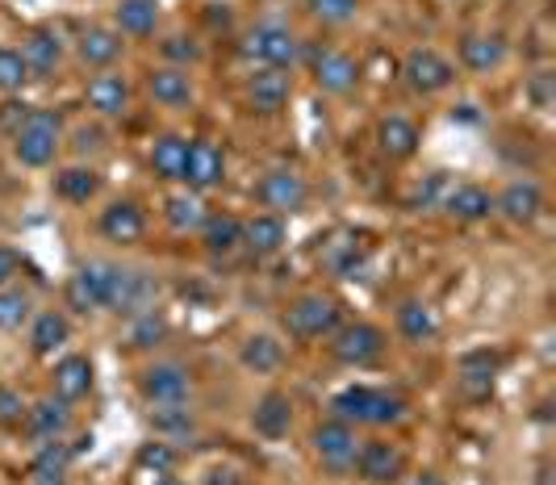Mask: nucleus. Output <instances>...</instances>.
<instances>
[{
	"label": "nucleus",
	"mask_w": 556,
	"mask_h": 485,
	"mask_svg": "<svg viewBox=\"0 0 556 485\" xmlns=\"http://www.w3.org/2000/svg\"><path fill=\"white\" fill-rule=\"evenodd\" d=\"M323 264L331 268L334 277H356V272L364 268L361 243H331V247L323 252Z\"/></svg>",
	"instance_id": "nucleus-44"
},
{
	"label": "nucleus",
	"mask_w": 556,
	"mask_h": 485,
	"mask_svg": "<svg viewBox=\"0 0 556 485\" xmlns=\"http://www.w3.org/2000/svg\"><path fill=\"white\" fill-rule=\"evenodd\" d=\"M34 318V297L17 285H0V331H22Z\"/></svg>",
	"instance_id": "nucleus-41"
},
{
	"label": "nucleus",
	"mask_w": 556,
	"mask_h": 485,
	"mask_svg": "<svg viewBox=\"0 0 556 485\" xmlns=\"http://www.w3.org/2000/svg\"><path fill=\"white\" fill-rule=\"evenodd\" d=\"M309 67H314V85L323 88L327 97H348L352 88L361 85V63L348 51H318L309 59Z\"/></svg>",
	"instance_id": "nucleus-15"
},
{
	"label": "nucleus",
	"mask_w": 556,
	"mask_h": 485,
	"mask_svg": "<svg viewBox=\"0 0 556 485\" xmlns=\"http://www.w3.org/2000/svg\"><path fill=\"white\" fill-rule=\"evenodd\" d=\"M422 143V135H418V126L410 117L402 114H390L377 122V146H381V155H390V159H410Z\"/></svg>",
	"instance_id": "nucleus-27"
},
{
	"label": "nucleus",
	"mask_w": 556,
	"mask_h": 485,
	"mask_svg": "<svg viewBox=\"0 0 556 485\" xmlns=\"http://www.w3.org/2000/svg\"><path fill=\"white\" fill-rule=\"evenodd\" d=\"M155 302H160V281H155V272H147V268H122V264H117L110 297H105V310L122 318H139V315H147V310H155Z\"/></svg>",
	"instance_id": "nucleus-5"
},
{
	"label": "nucleus",
	"mask_w": 556,
	"mask_h": 485,
	"mask_svg": "<svg viewBox=\"0 0 556 485\" xmlns=\"http://www.w3.org/2000/svg\"><path fill=\"white\" fill-rule=\"evenodd\" d=\"M506 38H502L498 29H473V34H465L460 38V63L473 72V76H490V72H498L502 63H506Z\"/></svg>",
	"instance_id": "nucleus-17"
},
{
	"label": "nucleus",
	"mask_w": 556,
	"mask_h": 485,
	"mask_svg": "<svg viewBox=\"0 0 556 485\" xmlns=\"http://www.w3.org/2000/svg\"><path fill=\"white\" fill-rule=\"evenodd\" d=\"M393 322H397V335H402L406 343H418V347L440 335V310H435L431 302H422V297H406V302H397Z\"/></svg>",
	"instance_id": "nucleus-22"
},
{
	"label": "nucleus",
	"mask_w": 556,
	"mask_h": 485,
	"mask_svg": "<svg viewBox=\"0 0 556 485\" xmlns=\"http://www.w3.org/2000/svg\"><path fill=\"white\" fill-rule=\"evenodd\" d=\"M289 427H293V401H289V394L268 390L264 398L251 406V431L260 439H285Z\"/></svg>",
	"instance_id": "nucleus-23"
},
{
	"label": "nucleus",
	"mask_w": 556,
	"mask_h": 485,
	"mask_svg": "<svg viewBox=\"0 0 556 485\" xmlns=\"http://www.w3.org/2000/svg\"><path fill=\"white\" fill-rule=\"evenodd\" d=\"M243 55L255 59L260 67H273V72H293L298 59H302V38H298L293 29L264 22V26L248 29V38H243Z\"/></svg>",
	"instance_id": "nucleus-6"
},
{
	"label": "nucleus",
	"mask_w": 556,
	"mask_h": 485,
	"mask_svg": "<svg viewBox=\"0 0 556 485\" xmlns=\"http://www.w3.org/2000/svg\"><path fill=\"white\" fill-rule=\"evenodd\" d=\"M390 335L377 327V322H348L331 335V356L348 369H368L386 356Z\"/></svg>",
	"instance_id": "nucleus-7"
},
{
	"label": "nucleus",
	"mask_w": 556,
	"mask_h": 485,
	"mask_svg": "<svg viewBox=\"0 0 556 485\" xmlns=\"http://www.w3.org/2000/svg\"><path fill=\"white\" fill-rule=\"evenodd\" d=\"M55 394L63 401H80L92 394V360H88V356H63V360H59Z\"/></svg>",
	"instance_id": "nucleus-34"
},
{
	"label": "nucleus",
	"mask_w": 556,
	"mask_h": 485,
	"mask_svg": "<svg viewBox=\"0 0 556 485\" xmlns=\"http://www.w3.org/2000/svg\"><path fill=\"white\" fill-rule=\"evenodd\" d=\"M205 485H243V473H239L235 464H214V469L205 473Z\"/></svg>",
	"instance_id": "nucleus-50"
},
{
	"label": "nucleus",
	"mask_w": 556,
	"mask_h": 485,
	"mask_svg": "<svg viewBox=\"0 0 556 485\" xmlns=\"http://www.w3.org/2000/svg\"><path fill=\"white\" fill-rule=\"evenodd\" d=\"M364 485H393L406 473V452L393 439H361L356 452V469H352Z\"/></svg>",
	"instance_id": "nucleus-12"
},
{
	"label": "nucleus",
	"mask_w": 556,
	"mask_h": 485,
	"mask_svg": "<svg viewBox=\"0 0 556 485\" xmlns=\"http://www.w3.org/2000/svg\"><path fill=\"white\" fill-rule=\"evenodd\" d=\"M176 460H180V452H176L167 439H147V444H139V452H135V464H139L142 473H151V477L172 473Z\"/></svg>",
	"instance_id": "nucleus-42"
},
{
	"label": "nucleus",
	"mask_w": 556,
	"mask_h": 485,
	"mask_svg": "<svg viewBox=\"0 0 556 485\" xmlns=\"http://www.w3.org/2000/svg\"><path fill=\"white\" fill-rule=\"evenodd\" d=\"M540 209H544V189H540L535 180H510L498 197H494V214H502V218L515 222V227L535 222Z\"/></svg>",
	"instance_id": "nucleus-19"
},
{
	"label": "nucleus",
	"mask_w": 556,
	"mask_h": 485,
	"mask_svg": "<svg viewBox=\"0 0 556 485\" xmlns=\"http://www.w3.org/2000/svg\"><path fill=\"white\" fill-rule=\"evenodd\" d=\"M167 340V318L160 310H147V315L130 318V331H126V347L135 352H151Z\"/></svg>",
	"instance_id": "nucleus-40"
},
{
	"label": "nucleus",
	"mask_w": 556,
	"mask_h": 485,
	"mask_svg": "<svg viewBox=\"0 0 556 485\" xmlns=\"http://www.w3.org/2000/svg\"><path fill=\"white\" fill-rule=\"evenodd\" d=\"M59 146H63V122H59L55 110H29L26 122L13 130V155L26 168L55 164Z\"/></svg>",
	"instance_id": "nucleus-2"
},
{
	"label": "nucleus",
	"mask_w": 556,
	"mask_h": 485,
	"mask_svg": "<svg viewBox=\"0 0 556 485\" xmlns=\"http://www.w3.org/2000/svg\"><path fill=\"white\" fill-rule=\"evenodd\" d=\"M406 398H397L390 390H372V385H348L331 398V414L352 423V427H393L406 419Z\"/></svg>",
	"instance_id": "nucleus-1"
},
{
	"label": "nucleus",
	"mask_w": 556,
	"mask_h": 485,
	"mask_svg": "<svg viewBox=\"0 0 556 485\" xmlns=\"http://www.w3.org/2000/svg\"><path fill=\"white\" fill-rule=\"evenodd\" d=\"M494 356L490 352H477V356H465V369H460V394L473 401H485L494 394Z\"/></svg>",
	"instance_id": "nucleus-39"
},
{
	"label": "nucleus",
	"mask_w": 556,
	"mask_h": 485,
	"mask_svg": "<svg viewBox=\"0 0 556 485\" xmlns=\"http://www.w3.org/2000/svg\"><path fill=\"white\" fill-rule=\"evenodd\" d=\"M139 394L147 406H164V401H189L193 398V372L180 360H155L139 372Z\"/></svg>",
	"instance_id": "nucleus-10"
},
{
	"label": "nucleus",
	"mask_w": 556,
	"mask_h": 485,
	"mask_svg": "<svg viewBox=\"0 0 556 485\" xmlns=\"http://www.w3.org/2000/svg\"><path fill=\"white\" fill-rule=\"evenodd\" d=\"M535 485H553V469H548V464L540 469V482H535Z\"/></svg>",
	"instance_id": "nucleus-55"
},
{
	"label": "nucleus",
	"mask_w": 556,
	"mask_h": 485,
	"mask_svg": "<svg viewBox=\"0 0 556 485\" xmlns=\"http://www.w3.org/2000/svg\"><path fill=\"white\" fill-rule=\"evenodd\" d=\"M309 452L314 460L334 473V477H348L352 469H356V452H361V435L352 423H343V419H327V423H318V427L309 431Z\"/></svg>",
	"instance_id": "nucleus-4"
},
{
	"label": "nucleus",
	"mask_w": 556,
	"mask_h": 485,
	"mask_svg": "<svg viewBox=\"0 0 556 485\" xmlns=\"http://www.w3.org/2000/svg\"><path fill=\"white\" fill-rule=\"evenodd\" d=\"M151 485H189V482H180V477H172V473H160V477H151Z\"/></svg>",
	"instance_id": "nucleus-54"
},
{
	"label": "nucleus",
	"mask_w": 556,
	"mask_h": 485,
	"mask_svg": "<svg viewBox=\"0 0 556 485\" xmlns=\"http://www.w3.org/2000/svg\"><path fill=\"white\" fill-rule=\"evenodd\" d=\"M201 243H205V252H214V256L235 252V247L243 243V218H235V214H210L205 227H201Z\"/></svg>",
	"instance_id": "nucleus-38"
},
{
	"label": "nucleus",
	"mask_w": 556,
	"mask_h": 485,
	"mask_svg": "<svg viewBox=\"0 0 556 485\" xmlns=\"http://www.w3.org/2000/svg\"><path fill=\"white\" fill-rule=\"evenodd\" d=\"M164 218L176 234H193V230L205 227L210 205H205V197L193 193V189H180V193H172V197L164 201Z\"/></svg>",
	"instance_id": "nucleus-31"
},
{
	"label": "nucleus",
	"mask_w": 556,
	"mask_h": 485,
	"mask_svg": "<svg viewBox=\"0 0 556 485\" xmlns=\"http://www.w3.org/2000/svg\"><path fill=\"white\" fill-rule=\"evenodd\" d=\"M84 101L97 117H122L130 110V85L117 72H97L84 88Z\"/></svg>",
	"instance_id": "nucleus-20"
},
{
	"label": "nucleus",
	"mask_w": 556,
	"mask_h": 485,
	"mask_svg": "<svg viewBox=\"0 0 556 485\" xmlns=\"http://www.w3.org/2000/svg\"><path fill=\"white\" fill-rule=\"evenodd\" d=\"M239 365L255 376H268V372H277L285 365V347L277 343V335H248L243 347H239Z\"/></svg>",
	"instance_id": "nucleus-33"
},
{
	"label": "nucleus",
	"mask_w": 556,
	"mask_h": 485,
	"mask_svg": "<svg viewBox=\"0 0 556 485\" xmlns=\"http://www.w3.org/2000/svg\"><path fill=\"white\" fill-rule=\"evenodd\" d=\"M440 184H444V176L435 171V176H427V184H418L415 189V197H410V205H435V193H440Z\"/></svg>",
	"instance_id": "nucleus-51"
},
{
	"label": "nucleus",
	"mask_w": 556,
	"mask_h": 485,
	"mask_svg": "<svg viewBox=\"0 0 556 485\" xmlns=\"http://www.w3.org/2000/svg\"><path fill=\"white\" fill-rule=\"evenodd\" d=\"M72 139H76V151H101V130H88V126H80V130H76V135H72Z\"/></svg>",
	"instance_id": "nucleus-52"
},
{
	"label": "nucleus",
	"mask_w": 556,
	"mask_h": 485,
	"mask_svg": "<svg viewBox=\"0 0 556 485\" xmlns=\"http://www.w3.org/2000/svg\"><path fill=\"white\" fill-rule=\"evenodd\" d=\"M101 171L92 164H72V168L55 171V197L67 205H88V201L101 193Z\"/></svg>",
	"instance_id": "nucleus-30"
},
{
	"label": "nucleus",
	"mask_w": 556,
	"mask_h": 485,
	"mask_svg": "<svg viewBox=\"0 0 556 485\" xmlns=\"http://www.w3.org/2000/svg\"><path fill=\"white\" fill-rule=\"evenodd\" d=\"M113 26L126 38H151L160 26V0H117Z\"/></svg>",
	"instance_id": "nucleus-32"
},
{
	"label": "nucleus",
	"mask_w": 556,
	"mask_h": 485,
	"mask_svg": "<svg viewBox=\"0 0 556 485\" xmlns=\"http://www.w3.org/2000/svg\"><path fill=\"white\" fill-rule=\"evenodd\" d=\"M309 13L318 17V22H327V26H343V22H352L356 17V9H361V0H306Z\"/></svg>",
	"instance_id": "nucleus-46"
},
{
	"label": "nucleus",
	"mask_w": 556,
	"mask_h": 485,
	"mask_svg": "<svg viewBox=\"0 0 556 485\" xmlns=\"http://www.w3.org/2000/svg\"><path fill=\"white\" fill-rule=\"evenodd\" d=\"M406 485H447V482L440 477V473H435V469H422V473H415V477H410Z\"/></svg>",
	"instance_id": "nucleus-53"
},
{
	"label": "nucleus",
	"mask_w": 556,
	"mask_h": 485,
	"mask_svg": "<svg viewBox=\"0 0 556 485\" xmlns=\"http://www.w3.org/2000/svg\"><path fill=\"white\" fill-rule=\"evenodd\" d=\"M122 34L117 29H105V26H88L80 34V63L84 67H97V72H110L113 63L122 59Z\"/></svg>",
	"instance_id": "nucleus-28"
},
{
	"label": "nucleus",
	"mask_w": 556,
	"mask_h": 485,
	"mask_svg": "<svg viewBox=\"0 0 556 485\" xmlns=\"http://www.w3.org/2000/svg\"><path fill=\"white\" fill-rule=\"evenodd\" d=\"M17 51L26 59L29 80H51L59 72V63H63V42H59L55 29H34V34H26V42Z\"/></svg>",
	"instance_id": "nucleus-24"
},
{
	"label": "nucleus",
	"mask_w": 556,
	"mask_h": 485,
	"mask_svg": "<svg viewBox=\"0 0 556 485\" xmlns=\"http://www.w3.org/2000/svg\"><path fill=\"white\" fill-rule=\"evenodd\" d=\"M67 427H72V401H63L59 394H47V398L29 401L26 431L38 444H55V439L67 435Z\"/></svg>",
	"instance_id": "nucleus-18"
},
{
	"label": "nucleus",
	"mask_w": 556,
	"mask_h": 485,
	"mask_svg": "<svg viewBox=\"0 0 556 485\" xmlns=\"http://www.w3.org/2000/svg\"><path fill=\"white\" fill-rule=\"evenodd\" d=\"M72 448L55 439V444H38V452L29 460V485L34 482H67V464H72Z\"/></svg>",
	"instance_id": "nucleus-37"
},
{
	"label": "nucleus",
	"mask_w": 556,
	"mask_h": 485,
	"mask_svg": "<svg viewBox=\"0 0 556 485\" xmlns=\"http://www.w3.org/2000/svg\"><path fill=\"white\" fill-rule=\"evenodd\" d=\"M185 189L210 193L226 180V151L214 139H189V159H185Z\"/></svg>",
	"instance_id": "nucleus-13"
},
{
	"label": "nucleus",
	"mask_w": 556,
	"mask_h": 485,
	"mask_svg": "<svg viewBox=\"0 0 556 485\" xmlns=\"http://www.w3.org/2000/svg\"><path fill=\"white\" fill-rule=\"evenodd\" d=\"M293 97V76L289 72H273V67H260L255 76L248 80V105L251 114H264L273 117L289 105Z\"/></svg>",
	"instance_id": "nucleus-16"
},
{
	"label": "nucleus",
	"mask_w": 556,
	"mask_h": 485,
	"mask_svg": "<svg viewBox=\"0 0 556 485\" xmlns=\"http://www.w3.org/2000/svg\"><path fill=\"white\" fill-rule=\"evenodd\" d=\"M285 243H289V227H285V218L268 214V209L243 218V243H239V247H248L251 256H277Z\"/></svg>",
	"instance_id": "nucleus-25"
},
{
	"label": "nucleus",
	"mask_w": 556,
	"mask_h": 485,
	"mask_svg": "<svg viewBox=\"0 0 556 485\" xmlns=\"http://www.w3.org/2000/svg\"><path fill=\"white\" fill-rule=\"evenodd\" d=\"M67 335H72V327H67L63 310H38L34 327H29V352L34 356H51L67 343Z\"/></svg>",
	"instance_id": "nucleus-36"
},
{
	"label": "nucleus",
	"mask_w": 556,
	"mask_h": 485,
	"mask_svg": "<svg viewBox=\"0 0 556 485\" xmlns=\"http://www.w3.org/2000/svg\"><path fill=\"white\" fill-rule=\"evenodd\" d=\"M29 85V67L17 47H0V92H22Z\"/></svg>",
	"instance_id": "nucleus-43"
},
{
	"label": "nucleus",
	"mask_w": 556,
	"mask_h": 485,
	"mask_svg": "<svg viewBox=\"0 0 556 485\" xmlns=\"http://www.w3.org/2000/svg\"><path fill=\"white\" fill-rule=\"evenodd\" d=\"M343 327V306L327 293H302L285 310V331L298 340H331Z\"/></svg>",
	"instance_id": "nucleus-3"
},
{
	"label": "nucleus",
	"mask_w": 556,
	"mask_h": 485,
	"mask_svg": "<svg viewBox=\"0 0 556 485\" xmlns=\"http://www.w3.org/2000/svg\"><path fill=\"white\" fill-rule=\"evenodd\" d=\"M147 92H151V101L155 105H164V110H185V105H193V80H189V72L185 67H155L151 76H147Z\"/></svg>",
	"instance_id": "nucleus-26"
},
{
	"label": "nucleus",
	"mask_w": 556,
	"mask_h": 485,
	"mask_svg": "<svg viewBox=\"0 0 556 485\" xmlns=\"http://www.w3.org/2000/svg\"><path fill=\"white\" fill-rule=\"evenodd\" d=\"M255 201H260L268 214H277V218H289V214L306 209V201H309L306 176H298L293 168L264 171V176H260V184H255Z\"/></svg>",
	"instance_id": "nucleus-9"
},
{
	"label": "nucleus",
	"mask_w": 556,
	"mask_h": 485,
	"mask_svg": "<svg viewBox=\"0 0 556 485\" xmlns=\"http://www.w3.org/2000/svg\"><path fill=\"white\" fill-rule=\"evenodd\" d=\"M147 423L160 439H180V435H193L197 414L189 401H164V406H151L147 410Z\"/></svg>",
	"instance_id": "nucleus-35"
},
{
	"label": "nucleus",
	"mask_w": 556,
	"mask_h": 485,
	"mask_svg": "<svg viewBox=\"0 0 556 485\" xmlns=\"http://www.w3.org/2000/svg\"><path fill=\"white\" fill-rule=\"evenodd\" d=\"M553 72H535L528 80V101L535 105V110H548L553 105Z\"/></svg>",
	"instance_id": "nucleus-48"
},
{
	"label": "nucleus",
	"mask_w": 556,
	"mask_h": 485,
	"mask_svg": "<svg viewBox=\"0 0 556 485\" xmlns=\"http://www.w3.org/2000/svg\"><path fill=\"white\" fill-rule=\"evenodd\" d=\"M185 159H189V139H185V135H160V139H151L147 164H151V171H155L160 180L176 184V180L185 176Z\"/></svg>",
	"instance_id": "nucleus-29"
},
{
	"label": "nucleus",
	"mask_w": 556,
	"mask_h": 485,
	"mask_svg": "<svg viewBox=\"0 0 556 485\" xmlns=\"http://www.w3.org/2000/svg\"><path fill=\"white\" fill-rule=\"evenodd\" d=\"M402 80H406V88L418 92V97H435V92L452 88L456 67H452V59H444L440 51L418 47V51H410V55L402 59Z\"/></svg>",
	"instance_id": "nucleus-11"
},
{
	"label": "nucleus",
	"mask_w": 556,
	"mask_h": 485,
	"mask_svg": "<svg viewBox=\"0 0 556 485\" xmlns=\"http://www.w3.org/2000/svg\"><path fill=\"white\" fill-rule=\"evenodd\" d=\"M97 230H101V239L105 243H117V247H135L142 243V234H147V214H142L139 201H110L105 209H101V218H97Z\"/></svg>",
	"instance_id": "nucleus-14"
},
{
	"label": "nucleus",
	"mask_w": 556,
	"mask_h": 485,
	"mask_svg": "<svg viewBox=\"0 0 556 485\" xmlns=\"http://www.w3.org/2000/svg\"><path fill=\"white\" fill-rule=\"evenodd\" d=\"M22 272V256L13 252V247H4L0 243V285H13V277Z\"/></svg>",
	"instance_id": "nucleus-49"
},
{
	"label": "nucleus",
	"mask_w": 556,
	"mask_h": 485,
	"mask_svg": "<svg viewBox=\"0 0 556 485\" xmlns=\"http://www.w3.org/2000/svg\"><path fill=\"white\" fill-rule=\"evenodd\" d=\"M113 272H117L113 259H88V264H80V268L67 277V293H63V297H67V310H76V315L105 310Z\"/></svg>",
	"instance_id": "nucleus-8"
},
{
	"label": "nucleus",
	"mask_w": 556,
	"mask_h": 485,
	"mask_svg": "<svg viewBox=\"0 0 556 485\" xmlns=\"http://www.w3.org/2000/svg\"><path fill=\"white\" fill-rule=\"evenodd\" d=\"M164 59H167V67H185L189 72V63H197L201 59V47H197L189 34H172V38H164Z\"/></svg>",
	"instance_id": "nucleus-47"
},
{
	"label": "nucleus",
	"mask_w": 556,
	"mask_h": 485,
	"mask_svg": "<svg viewBox=\"0 0 556 485\" xmlns=\"http://www.w3.org/2000/svg\"><path fill=\"white\" fill-rule=\"evenodd\" d=\"M440 209H444L447 218H456V222H485L494 214V197H490V189L465 180V184H452L440 197Z\"/></svg>",
	"instance_id": "nucleus-21"
},
{
	"label": "nucleus",
	"mask_w": 556,
	"mask_h": 485,
	"mask_svg": "<svg viewBox=\"0 0 556 485\" xmlns=\"http://www.w3.org/2000/svg\"><path fill=\"white\" fill-rule=\"evenodd\" d=\"M26 414H29V401L22 398V390L0 385V427H4V431L26 427Z\"/></svg>",
	"instance_id": "nucleus-45"
}]
</instances>
